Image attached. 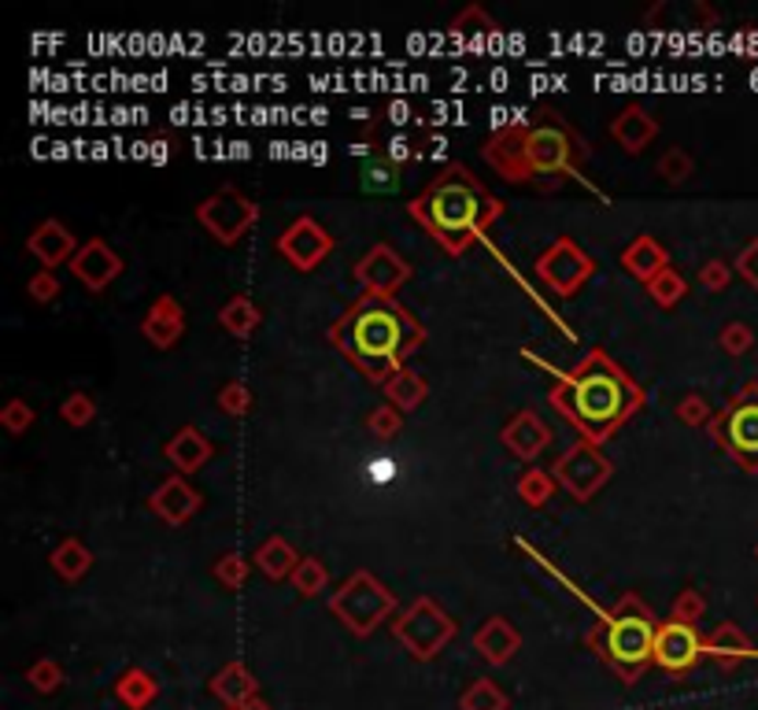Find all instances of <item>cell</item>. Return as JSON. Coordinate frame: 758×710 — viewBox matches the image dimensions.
<instances>
[{
    "mask_svg": "<svg viewBox=\"0 0 758 710\" xmlns=\"http://www.w3.org/2000/svg\"><path fill=\"white\" fill-rule=\"evenodd\" d=\"M326 337L366 382L385 388L388 377L426 345V326L396 296L363 293L337 315Z\"/></svg>",
    "mask_w": 758,
    "mask_h": 710,
    "instance_id": "obj_2",
    "label": "cell"
},
{
    "mask_svg": "<svg viewBox=\"0 0 758 710\" xmlns=\"http://www.w3.org/2000/svg\"><path fill=\"white\" fill-rule=\"evenodd\" d=\"M533 270H536V278L547 285V293L570 300L577 289L596 274V259L588 256L574 237H555V241L536 256Z\"/></svg>",
    "mask_w": 758,
    "mask_h": 710,
    "instance_id": "obj_10",
    "label": "cell"
},
{
    "mask_svg": "<svg viewBox=\"0 0 758 710\" xmlns=\"http://www.w3.org/2000/svg\"><path fill=\"white\" fill-rule=\"evenodd\" d=\"M204 507V496L185 482V474H171L167 482H159L148 496V511L163 518L167 526H185L189 518Z\"/></svg>",
    "mask_w": 758,
    "mask_h": 710,
    "instance_id": "obj_16",
    "label": "cell"
},
{
    "mask_svg": "<svg viewBox=\"0 0 758 710\" xmlns=\"http://www.w3.org/2000/svg\"><path fill=\"white\" fill-rule=\"evenodd\" d=\"M156 692H159L156 677L145 674V669H126V677L118 681V699H123V703H129V707L152 703Z\"/></svg>",
    "mask_w": 758,
    "mask_h": 710,
    "instance_id": "obj_34",
    "label": "cell"
},
{
    "mask_svg": "<svg viewBox=\"0 0 758 710\" xmlns=\"http://www.w3.org/2000/svg\"><path fill=\"white\" fill-rule=\"evenodd\" d=\"M555 474L552 470H541V466H530V470H522L518 474V482H514V493L522 504H530V507H544L547 499L555 496Z\"/></svg>",
    "mask_w": 758,
    "mask_h": 710,
    "instance_id": "obj_29",
    "label": "cell"
},
{
    "mask_svg": "<svg viewBox=\"0 0 758 710\" xmlns=\"http://www.w3.org/2000/svg\"><path fill=\"white\" fill-rule=\"evenodd\" d=\"M622 267L630 270L641 285H652L655 278L670 267V252H666V245H658L652 234H641L622 248Z\"/></svg>",
    "mask_w": 758,
    "mask_h": 710,
    "instance_id": "obj_22",
    "label": "cell"
},
{
    "mask_svg": "<svg viewBox=\"0 0 758 710\" xmlns=\"http://www.w3.org/2000/svg\"><path fill=\"white\" fill-rule=\"evenodd\" d=\"M78 248L82 245H78V237L71 234V226L59 223V218H45V223L26 237V252L42 263V270L71 267Z\"/></svg>",
    "mask_w": 758,
    "mask_h": 710,
    "instance_id": "obj_17",
    "label": "cell"
},
{
    "mask_svg": "<svg viewBox=\"0 0 758 710\" xmlns=\"http://www.w3.org/2000/svg\"><path fill=\"white\" fill-rule=\"evenodd\" d=\"M333 234H329L326 226H318L312 215H301L296 223H289L285 226V234L278 237V256L285 259L289 267H296V270H315V267H323L329 256H333Z\"/></svg>",
    "mask_w": 758,
    "mask_h": 710,
    "instance_id": "obj_13",
    "label": "cell"
},
{
    "mask_svg": "<svg viewBox=\"0 0 758 710\" xmlns=\"http://www.w3.org/2000/svg\"><path fill=\"white\" fill-rule=\"evenodd\" d=\"M463 710H507V696L493 681H474L463 692Z\"/></svg>",
    "mask_w": 758,
    "mask_h": 710,
    "instance_id": "obj_39",
    "label": "cell"
},
{
    "mask_svg": "<svg viewBox=\"0 0 758 710\" xmlns=\"http://www.w3.org/2000/svg\"><path fill=\"white\" fill-rule=\"evenodd\" d=\"M711 433L725 455L744 470H758V385H747L714 415Z\"/></svg>",
    "mask_w": 758,
    "mask_h": 710,
    "instance_id": "obj_8",
    "label": "cell"
},
{
    "mask_svg": "<svg viewBox=\"0 0 758 710\" xmlns=\"http://www.w3.org/2000/svg\"><path fill=\"white\" fill-rule=\"evenodd\" d=\"M196 223L207 229V237H215L218 245L234 248L248 237V229L259 223V207L252 196H245L241 189L223 185L218 193L196 204Z\"/></svg>",
    "mask_w": 758,
    "mask_h": 710,
    "instance_id": "obj_9",
    "label": "cell"
},
{
    "mask_svg": "<svg viewBox=\"0 0 758 710\" xmlns=\"http://www.w3.org/2000/svg\"><path fill=\"white\" fill-rule=\"evenodd\" d=\"M448 34L452 37H493V34H500V23H496L482 4H471L452 19Z\"/></svg>",
    "mask_w": 758,
    "mask_h": 710,
    "instance_id": "obj_30",
    "label": "cell"
},
{
    "mask_svg": "<svg viewBox=\"0 0 758 710\" xmlns=\"http://www.w3.org/2000/svg\"><path fill=\"white\" fill-rule=\"evenodd\" d=\"M218 407H223V415L229 418H241L252 412V388L245 382H226L218 388Z\"/></svg>",
    "mask_w": 758,
    "mask_h": 710,
    "instance_id": "obj_41",
    "label": "cell"
},
{
    "mask_svg": "<svg viewBox=\"0 0 758 710\" xmlns=\"http://www.w3.org/2000/svg\"><path fill=\"white\" fill-rule=\"evenodd\" d=\"M552 474H555V482L577 499V504H592V496L600 493L607 482H611L614 463L596 444L577 441L555 459Z\"/></svg>",
    "mask_w": 758,
    "mask_h": 710,
    "instance_id": "obj_11",
    "label": "cell"
},
{
    "mask_svg": "<svg viewBox=\"0 0 758 710\" xmlns=\"http://www.w3.org/2000/svg\"><path fill=\"white\" fill-rule=\"evenodd\" d=\"M655 633L658 618L641 604V596L625 593L592 629V644L614 674H622V681H636L655 663Z\"/></svg>",
    "mask_w": 758,
    "mask_h": 710,
    "instance_id": "obj_5",
    "label": "cell"
},
{
    "mask_svg": "<svg viewBox=\"0 0 758 710\" xmlns=\"http://www.w3.org/2000/svg\"><path fill=\"white\" fill-rule=\"evenodd\" d=\"M607 134H611V142L622 148V153L641 156L644 148H652V142L658 137V119L641 104H625L622 112L611 119Z\"/></svg>",
    "mask_w": 758,
    "mask_h": 710,
    "instance_id": "obj_20",
    "label": "cell"
},
{
    "mask_svg": "<svg viewBox=\"0 0 758 710\" xmlns=\"http://www.w3.org/2000/svg\"><path fill=\"white\" fill-rule=\"evenodd\" d=\"M212 688H215L218 699H226V703L237 707V710L256 699V681H252V674H248L241 663H229L226 669H218Z\"/></svg>",
    "mask_w": 758,
    "mask_h": 710,
    "instance_id": "obj_28",
    "label": "cell"
},
{
    "mask_svg": "<svg viewBox=\"0 0 758 710\" xmlns=\"http://www.w3.org/2000/svg\"><path fill=\"white\" fill-rule=\"evenodd\" d=\"M706 611V604H703V596L695 593V588H685V593H677L674 599V611L670 618H677V622H688V626H695L703 618Z\"/></svg>",
    "mask_w": 758,
    "mask_h": 710,
    "instance_id": "obj_47",
    "label": "cell"
},
{
    "mask_svg": "<svg viewBox=\"0 0 758 710\" xmlns=\"http://www.w3.org/2000/svg\"><path fill=\"white\" fill-rule=\"evenodd\" d=\"M706 652H714L717 658H725V663H733L736 655H744L747 652V636L740 633V629L736 626H717L714 633H711V640H706Z\"/></svg>",
    "mask_w": 758,
    "mask_h": 710,
    "instance_id": "obj_37",
    "label": "cell"
},
{
    "mask_svg": "<svg viewBox=\"0 0 758 710\" xmlns=\"http://www.w3.org/2000/svg\"><path fill=\"white\" fill-rule=\"evenodd\" d=\"M329 611L337 615L348 633L355 636H371L377 626L393 622L396 615V593L388 585H382L371 570H355L344 577V585L329 596Z\"/></svg>",
    "mask_w": 758,
    "mask_h": 710,
    "instance_id": "obj_6",
    "label": "cell"
},
{
    "mask_svg": "<svg viewBox=\"0 0 758 710\" xmlns=\"http://www.w3.org/2000/svg\"><path fill=\"white\" fill-rule=\"evenodd\" d=\"M248 570H252V563H248L241 552H226V555H218V563H215V582L229 588V593H237V588H245L248 582Z\"/></svg>",
    "mask_w": 758,
    "mask_h": 710,
    "instance_id": "obj_36",
    "label": "cell"
},
{
    "mask_svg": "<svg viewBox=\"0 0 758 710\" xmlns=\"http://www.w3.org/2000/svg\"><path fill=\"white\" fill-rule=\"evenodd\" d=\"M547 404L581 433V441L600 448L644 407V388L603 348H592L552 385Z\"/></svg>",
    "mask_w": 758,
    "mask_h": 710,
    "instance_id": "obj_3",
    "label": "cell"
},
{
    "mask_svg": "<svg viewBox=\"0 0 758 710\" xmlns=\"http://www.w3.org/2000/svg\"><path fill=\"white\" fill-rule=\"evenodd\" d=\"M755 555H758V548H755Z\"/></svg>",
    "mask_w": 758,
    "mask_h": 710,
    "instance_id": "obj_51",
    "label": "cell"
},
{
    "mask_svg": "<svg viewBox=\"0 0 758 710\" xmlns=\"http://www.w3.org/2000/svg\"><path fill=\"white\" fill-rule=\"evenodd\" d=\"M289 582H293V588H296V593H301L304 599H315V596L326 593V585H329V566H326L318 555H304L301 566H296V574L289 577Z\"/></svg>",
    "mask_w": 758,
    "mask_h": 710,
    "instance_id": "obj_31",
    "label": "cell"
},
{
    "mask_svg": "<svg viewBox=\"0 0 758 710\" xmlns=\"http://www.w3.org/2000/svg\"><path fill=\"white\" fill-rule=\"evenodd\" d=\"M674 415L681 418L685 426H711L714 422V412H711V404L700 396V393H688L677 399V407H674Z\"/></svg>",
    "mask_w": 758,
    "mask_h": 710,
    "instance_id": "obj_43",
    "label": "cell"
},
{
    "mask_svg": "<svg viewBox=\"0 0 758 710\" xmlns=\"http://www.w3.org/2000/svg\"><path fill=\"white\" fill-rule=\"evenodd\" d=\"M59 415H64L67 426L86 429L97 418V399L89 396V393H71V396L64 399V404H59Z\"/></svg>",
    "mask_w": 758,
    "mask_h": 710,
    "instance_id": "obj_40",
    "label": "cell"
},
{
    "mask_svg": "<svg viewBox=\"0 0 758 710\" xmlns=\"http://www.w3.org/2000/svg\"><path fill=\"white\" fill-rule=\"evenodd\" d=\"M259 323H263V312H259V304L252 296H234L218 307V326H223L229 337H237V341H248L259 329Z\"/></svg>",
    "mask_w": 758,
    "mask_h": 710,
    "instance_id": "obj_27",
    "label": "cell"
},
{
    "mask_svg": "<svg viewBox=\"0 0 758 710\" xmlns=\"http://www.w3.org/2000/svg\"><path fill=\"white\" fill-rule=\"evenodd\" d=\"M142 337L159 352L174 348L185 337V307L178 304V296H156L152 307H148L145 323H142Z\"/></svg>",
    "mask_w": 758,
    "mask_h": 710,
    "instance_id": "obj_19",
    "label": "cell"
},
{
    "mask_svg": "<svg viewBox=\"0 0 758 710\" xmlns=\"http://www.w3.org/2000/svg\"><path fill=\"white\" fill-rule=\"evenodd\" d=\"M71 274L89 289V293H104V289L123 274V256H118L104 237H89L71 259Z\"/></svg>",
    "mask_w": 758,
    "mask_h": 710,
    "instance_id": "obj_15",
    "label": "cell"
},
{
    "mask_svg": "<svg viewBox=\"0 0 758 710\" xmlns=\"http://www.w3.org/2000/svg\"><path fill=\"white\" fill-rule=\"evenodd\" d=\"M363 189L366 193H396L400 189V171H396L393 159L377 156L374 164L363 167Z\"/></svg>",
    "mask_w": 758,
    "mask_h": 710,
    "instance_id": "obj_35",
    "label": "cell"
},
{
    "mask_svg": "<svg viewBox=\"0 0 758 710\" xmlns=\"http://www.w3.org/2000/svg\"><path fill=\"white\" fill-rule=\"evenodd\" d=\"M703 640L695 633V626L688 622H658V633H655V663L666 669V674H688L695 663H700L703 655Z\"/></svg>",
    "mask_w": 758,
    "mask_h": 710,
    "instance_id": "obj_14",
    "label": "cell"
},
{
    "mask_svg": "<svg viewBox=\"0 0 758 710\" xmlns=\"http://www.w3.org/2000/svg\"><path fill=\"white\" fill-rule=\"evenodd\" d=\"M717 345H722L725 356H744L747 348L755 345V334H751V326H747V323H725Z\"/></svg>",
    "mask_w": 758,
    "mask_h": 710,
    "instance_id": "obj_46",
    "label": "cell"
},
{
    "mask_svg": "<svg viewBox=\"0 0 758 710\" xmlns=\"http://www.w3.org/2000/svg\"><path fill=\"white\" fill-rule=\"evenodd\" d=\"M736 270H740V278H747V282H751L755 289H758V237L751 245L744 248L740 256H736V263H733Z\"/></svg>",
    "mask_w": 758,
    "mask_h": 710,
    "instance_id": "obj_49",
    "label": "cell"
},
{
    "mask_svg": "<svg viewBox=\"0 0 758 710\" xmlns=\"http://www.w3.org/2000/svg\"><path fill=\"white\" fill-rule=\"evenodd\" d=\"M655 171L666 185H685V182H692V174H695V159L677 145V148H666V153L658 156Z\"/></svg>",
    "mask_w": 758,
    "mask_h": 710,
    "instance_id": "obj_33",
    "label": "cell"
},
{
    "mask_svg": "<svg viewBox=\"0 0 758 710\" xmlns=\"http://www.w3.org/2000/svg\"><path fill=\"white\" fill-rule=\"evenodd\" d=\"M241 710H271V707H267V703H259V699H252V703H245Z\"/></svg>",
    "mask_w": 758,
    "mask_h": 710,
    "instance_id": "obj_50",
    "label": "cell"
},
{
    "mask_svg": "<svg viewBox=\"0 0 758 710\" xmlns=\"http://www.w3.org/2000/svg\"><path fill=\"white\" fill-rule=\"evenodd\" d=\"M393 633L415 658L430 663V658H437L448 644H452L459 626L437 599L418 596L415 604H407L404 611L393 618Z\"/></svg>",
    "mask_w": 758,
    "mask_h": 710,
    "instance_id": "obj_7",
    "label": "cell"
},
{
    "mask_svg": "<svg viewBox=\"0 0 758 710\" xmlns=\"http://www.w3.org/2000/svg\"><path fill=\"white\" fill-rule=\"evenodd\" d=\"M48 566H53L56 577H64V582H82V577L93 570V552L82 544L78 537H67L59 540V544L53 548V555H48Z\"/></svg>",
    "mask_w": 758,
    "mask_h": 710,
    "instance_id": "obj_25",
    "label": "cell"
},
{
    "mask_svg": "<svg viewBox=\"0 0 758 710\" xmlns=\"http://www.w3.org/2000/svg\"><path fill=\"white\" fill-rule=\"evenodd\" d=\"M644 289H647V296H652L655 304L663 307V312H670V307H677V304H681V300L688 296L685 274H681V270H674V267H666L663 274H658L655 282L644 285Z\"/></svg>",
    "mask_w": 758,
    "mask_h": 710,
    "instance_id": "obj_32",
    "label": "cell"
},
{
    "mask_svg": "<svg viewBox=\"0 0 758 710\" xmlns=\"http://www.w3.org/2000/svg\"><path fill=\"white\" fill-rule=\"evenodd\" d=\"M366 429H371L377 441H393V437L404 429V412H400V407H393V404L374 407V412L366 415Z\"/></svg>",
    "mask_w": 758,
    "mask_h": 710,
    "instance_id": "obj_38",
    "label": "cell"
},
{
    "mask_svg": "<svg viewBox=\"0 0 758 710\" xmlns=\"http://www.w3.org/2000/svg\"><path fill=\"white\" fill-rule=\"evenodd\" d=\"M407 215L433 237L437 248H444L448 256H463L504 218V200L488 193L463 164H448L407 204Z\"/></svg>",
    "mask_w": 758,
    "mask_h": 710,
    "instance_id": "obj_4",
    "label": "cell"
},
{
    "mask_svg": "<svg viewBox=\"0 0 758 710\" xmlns=\"http://www.w3.org/2000/svg\"><path fill=\"white\" fill-rule=\"evenodd\" d=\"M37 422V412H34V407H30L26 404V399H8V404L4 407H0V426H4L8 429V433H26V429L30 426H34Z\"/></svg>",
    "mask_w": 758,
    "mask_h": 710,
    "instance_id": "obj_42",
    "label": "cell"
},
{
    "mask_svg": "<svg viewBox=\"0 0 758 710\" xmlns=\"http://www.w3.org/2000/svg\"><path fill=\"white\" fill-rule=\"evenodd\" d=\"M482 156L511 185H533L541 193H552V189L570 182L588 185V142L555 108H533L518 123L493 129L482 145Z\"/></svg>",
    "mask_w": 758,
    "mask_h": 710,
    "instance_id": "obj_1",
    "label": "cell"
},
{
    "mask_svg": "<svg viewBox=\"0 0 758 710\" xmlns=\"http://www.w3.org/2000/svg\"><path fill=\"white\" fill-rule=\"evenodd\" d=\"M26 296L34 300V304H53L56 296H64V285H59L56 270H37V274H30Z\"/></svg>",
    "mask_w": 758,
    "mask_h": 710,
    "instance_id": "obj_44",
    "label": "cell"
},
{
    "mask_svg": "<svg viewBox=\"0 0 758 710\" xmlns=\"http://www.w3.org/2000/svg\"><path fill=\"white\" fill-rule=\"evenodd\" d=\"M695 282H700L706 293H722V289H729L733 282V267L725 263V259H706L700 267V274H695Z\"/></svg>",
    "mask_w": 758,
    "mask_h": 710,
    "instance_id": "obj_45",
    "label": "cell"
},
{
    "mask_svg": "<svg viewBox=\"0 0 758 710\" xmlns=\"http://www.w3.org/2000/svg\"><path fill=\"white\" fill-rule=\"evenodd\" d=\"M30 681H34V688H42V692H53V688L64 681V669H59L53 658H42V663L30 666Z\"/></svg>",
    "mask_w": 758,
    "mask_h": 710,
    "instance_id": "obj_48",
    "label": "cell"
},
{
    "mask_svg": "<svg viewBox=\"0 0 758 710\" xmlns=\"http://www.w3.org/2000/svg\"><path fill=\"white\" fill-rule=\"evenodd\" d=\"M411 274H415L411 263L385 241L366 248V256L352 267V282L371 296H396L411 282Z\"/></svg>",
    "mask_w": 758,
    "mask_h": 710,
    "instance_id": "obj_12",
    "label": "cell"
},
{
    "mask_svg": "<svg viewBox=\"0 0 758 710\" xmlns=\"http://www.w3.org/2000/svg\"><path fill=\"white\" fill-rule=\"evenodd\" d=\"M212 455H215V444L207 441L196 426H182L171 441L163 444V459L178 470V474H196L201 466H207Z\"/></svg>",
    "mask_w": 758,
    "mask_h": 710,
    "instance_id": "obj_21",
    "label": "cell"
},
{
    "mask_svg": "<svg viewBox=\"0 0 758 710\" xmlns=\"http://www.w3.org/2000/svg\"><path fill=\"white\" fill-rule=\"evenodd\" d=\"M474 647L482 652L485 663L504 666L507 658H514V652L522 647V636H518V629L507 622V618H488V622L477 629Z\"/></svg>",
    "mask_w": 758,
    "mask_h": 710,
    "instance_id": "obj_23",
    "label": "cell"
},
{
    "mask_svg": "<svg viewBox=\"0 0 758 710\" xmlns=\"http://www.w3.org/2000/svg\"><path fill=\"white\" fill-rule=\"evenodd\" d=\"M301 559L304 555H296V548L289 544L285 537H267L263 544L256 548V555H252V563L259 574L267 577V582H285V577H293L296 574V566H301Z\"/></svg>",
    "mask_w": 758,
    "mask_h": 710,
    "instance_id": "obj_24",
    "label": "cell"
},
{
    "mask_svg": "<svg viewBox=\"0 0 758 710\" xmlns=\"http://www.w3.org/2000/svg\"><path fill=\"white\" fill-rule=\"evenodd\" d=\"M385 399L393 407H400V412H415V407H422L426 404V396H430V385H426V377L418 374V370L411 367H404V370H396L393 377L385 382Z\"/></svg>",
    "mask_w": 758,
    "mask_h": 710,
    "instance_id": "obj_26",
    "label": "cell"
},
{
    "mask_svg": "<svg viewBox=\"0 0 758 710\" xmlns=\"http://www.w3.org/2000/svg\"><path fill=\"white\" fill-rule=\"evenodd\" d=\"M500 444L514 459H522V463H533V459L544 455L547 444H552V429H547V422L536 412H518L511 422L500 429Z\"/></svg>",
    "mask_w": 758,
    "mask_h": 710,
    "instance_id": "obj_18",
    "label": "cell"
}]
</instances>
